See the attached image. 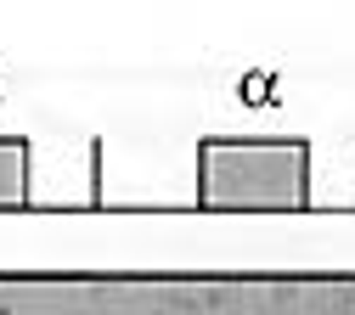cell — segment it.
<instances>
[{
	"mask_svg": "<svg viewBox=\"0 0 355 315\" xmlns=\"http://www.w3.org/2000/svg\"><path fill=\"white\" fill-rule=\"evenodd\" d=\"M0 315H12V304H0Z\"/></svg>",
	"mask_w": 355,
	"mask_h": 315,
	"instance_id": "7a4b0ae2",
	"label": "cell"
},
{
	"mask_svg": "<svg viewBox=\"0 0 355 315\" xmlns=\"http://www.w3.org/2000/svg\"><path fill=\"white\" fill-rule=\"evenodd\" d=\"M237 96H243V102H265V96H271V73H248V79L237 84Z\"/></svg>",
	"mask_w": 355,
	"mask_h": 315,
	"instance_id": "6da1fadb",
	"label": "cell"
}]
</instances>
